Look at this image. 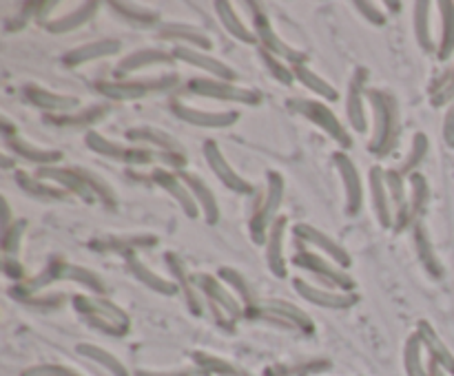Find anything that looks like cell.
Listing matches in <instances>:
<instances>
[{
  "label": "cell",
  "mask_w": 454,
  "mask_h": 376,
  "mask_svg": "<svg viewBox=\"0 0 454 376\" xmlns=\"http://www.w3.org/2000/svg\"><path fill=\"white\" fill-rule=\"evenodd\" d=\"M63 281L78 283V286L87 288L89 295L103 296L104 292H107V283L103 281V277H100L98 272L85 268V265L72 264V261L63 259V257H51L41 272L32 274V277H27L25 281L12 286L10 295L14 296V299L25 301V303H27V301L41 296L42 290H47V288L54 286V283H63Z\"/></svg>",
  "instance_id": "cell-1"
},
{
  "label": "cell",
  "mask_w": 454,
  "mask_h": 376,
  "mask_svg": "<svg viewBox=\"0 0 454 376\" xmlns=\"http://www.w3.org/2000/svg\"><path fill=\"white\" fill-rule=\"evenodd\" d=\"M36 177L50 181V184L60 186L65 193L76 195L87 203H103L109 211H116L118 197L112 186L96 175L94 171H87L81 166H42L36 171Z\"/></svg>",
  "instance_id": "cell-2"
},
{
  "label": "cell",
  "mask_w": 454,
  "mask_h": 376,
  "mask_svg": "<svg viewBox=\"0 0 454 376\" xmlns=\"http://www.w3.org/2000/svg\"><path fill=\"white\" fill-rule=\"evenodd\" d=\"M366 100L373 106L374 119V131L373 140L368 142V150L374 157H386L396 149V142H399V106H396L395 96L381 91V88H368Z\"/></svg>",
  "instance_id": "cell-3"
},
{
  "label": "cell",
  "mask_w": 454,
  "mask_h": 376,
  "mask_svg": "<svg viewBox=\"0 0 454 376\" xmlns=\"http://www.w3.org/2000/svg\"><path fill=\"white\" fill-rule=\"evenodd\" d=\"M72 305L91 327L107 332L112 336H122L129 332L131 318L120 305L113 303L107 296L98 295H73Z\"/></svg>",
  "instance_id": "cell-4"
},
{
  "label": "cell",
  "mask_w": 454,
  "mask_h": 376,
  "mask_svg": "<svg viewBox=\"0 0 454 376\" xmlns=\"http://www.w3.org/2000/svg\"><path fill=\"white\" fill-rule=\"evenodd\" d=\"M180 84L178 73H165L160 78H125V80H98L94 84L96 93L113 102H135L147 96L173 91Z\"/></svg>",
  "instance_id": "cell-5"
},
{
  "label": "cell",
  "mask_w": 454,
  "mask_h": 376,
  "mask_svg": "<svg viewBox=\"0 0 454 376\" xmlns=\"http://www.w3.org/2000/svg\"><path fill=\"white\" fill-rule=\"evenodd\" d=\"M284 190H286L284 177H281L277 171H268L264 197L262 202L255 206L253 217H250L249 221L250 239H253L258 246H264V243H266L268 233H271L273 224H275V219L280 217V206L281 202H284Z\"/></svg>",
  "instance_id": "cell-6"
},
{
  "label": "cell",
  "mask_w": 454,
  "mask_h": 376,
  "mask_svg": "<svg viewBox=\"0 0 454 376\" xmlns=\"http://www.w3.org/2000/svg\"><path fill=\"white\" fill-rule=\"evenodd\" d=\"M286 109L290 113L299 115V118L308 119L311 124H315L317 128L326 133L333 142H337V146H342L343 150L352 149V137L348 133V128L343 127L342 119L335 115V111H330L324 102L308 100V97H290L286 102Z\"/></svg>",
  "instance_id": "cell-7"
},
{
  "label": "cell",
  "mask_w": 454,
  "mask_h": 376,
  "mask_svg": "<svg viewBox=\"0 0 454 376\" xmlns=\"http://www.w3.org/2000/svg\"><path fill=\"white\" fill-rule=\"evenodd\" d=\"M246 9H250V18H253V27H250V29H253L255 35H258L259 49H266L268 53L281 58V60L289 62L290 66L306 65V60H308L306 53L299 51L297 47H293V44L286 42V40L281 38L275 29H273L271 18H268V13L264 12V4L246 3Z\"/></svg>",
  "instance_id": "cell-8"
},
{
  "label": "cell",
  "mask_w": 454,
  "mask_h": 376,
  "mask_svg": "<svg viewBox=\"0 0 454 376\" xmlns=\"http://www.w3.org/2000/svg\"><path fill=\"white\" fill-rule=\"evenodd\" d=\"M196 286L200 290L202 299L211 305L218 321H237L244 317V303L228 290L227 283L218 277V274L209 272H196Z\"/></svg>",
  "instance_id": "cell-9"
},
{
  "label": "cell",
  "mask_w": 454,
  "mask_h": 376,
  "mask_svg": "<svg viewBox=\"0 0 454 376\" xmlns=\"http://www.w3.org/2000/svg\"><path fill=\"white\" fill-rule=\"evenodd\" d=\"M85 144L87 149L94 150L96 155H103V157L113 159V162L127 164V166H151L158 157L156 150L144 149V146L138 144L125 146L120 144V142L109 140L103 133L94 131V128L85 133Z\"/></svg>",
  "instance_id": "cell-10"
},
{
  "label": "cell",
  "mask_w": 454,
  "mask_h": 376,
  "mask_svg": "<svg viewBox=\"0 0 454 376\" xmlns=\"http://www.w3.org/2000/svg\"><path fill=\"white\" fill-rule=\"evenodd\" d=\"M189 93L200 97H211L218 102H235V104H249L259 106L264 96L258 88L237 87L235 82H227V80L218 78H191L187 82Z\"/></svg>",
  "instance_id": "cell-11"
},
{
  "label": "cell",
  "mask_w": 454,
  "mask_h": 376,
  "mask_svg": "<svg viewBox=\"0 0 454 376\" xmlns=\"http://www.w3.org/2000/svg\"><path fill=\"white\" fill-rule=\"evenodd\" d=\"M244 317L266 318V321H275L280 326L297 327V330L306 332V334L315 332L312 318L302 308H297V305L284 299H259L253 308L244 310Z\"/></svg>",
  "instance_id": "cell-12"
},
{
  "label": "cell",
  "mask_w": 454,
  "mask_h": 376,
  "mask_svg": "<svg viewBox=\"0 0 454 376\" xmlns=\"http://www.w3.org/2000/svg\"><path fill=\"white\" fill-rule=\"evenodd\" d=\"M125 137L131 144L153 146L160 153V162H165L171 168H178V173L184 171V164H187L184 149L171 133L156 127H131L125 131Z\"/></svg>",
  "instance_id": "cell-13"
},
{
  "label": "cell",
  "mask_w": 454,
  "mask_h": 376,
  "mask_svg": "<svg viewBox=\"0 0 454 376\" xmlns=\"http://www.w3.org/2000/svg\"><path fill=\"white\" fill-rule=\"evenodd\" d=\"M290 261H293V265H297V268H302V270H306V272L319 277L321 281L330 288V290L355 292V288H357L355 279H352L346 270L339 268L337 264H333L328 257H321V255H317V252H311V250H306V248H302V250L295 252L293 259Z\"/></svg>",
  "instance_id": "cell-14"
},
{
  "label": "cell",
  "mask_w": 454,
  "mask_h": 376,
  "mask_svg": "<svg viewBox=\"0 0 454 376\" xmlns=\"http://www.w3.org/2000/svg\"><path fill=\"white\" fill-rule=\"evenodd\" d=\"M160 243V237L151 233H138V234H103V237H94L87 242V248L94 252H103V255H122L135 257L138 252L153 250Z\"/></svg>",
  "instance_id": "cell-15"
},
{
  "label": "cell",
  "mask_w": 454,
  "mask_h": 376,
  "mask_svg": "<svg viewBox=\"0 0 454 376\" xmlns=\"http://www.w3.org/2000/svg\"><path fill=\"white\" fill-rule=\"evenodd\" d=\"M202 153H204L206 166L213 171V175L218 177V180L222 181V186H227L231 193H237V195L253 193V184H250L249 180H244V177H242L240 173H237L235 168L228 164V159L224 157V153H222V149H219L218 142L204 140V144H202Z\"/></svg>",
  "instance_id": "cell-16"
},
{
  "label": "cell",
  "mask_w": 454,
  "mask_h": 376,
  "mask_svg": "<svg viewBox=\"0 0 454 376\" xmlns=\"http://www.w3.org/2000/svg\"><path fill=\"white\" fill-rule=\"evenodd\" d=\"M293 234L297 237V242H304L306 246L319 250L321 255L328 257V259L333 261V264H337L339 268H343V270L350 268L352 259H350V255H348L346 248H343L339 242H335V239L330 237V234H326L324 230L315 228V226H311V224H302V221H299V224L293 226Z\"/></svg>",
  "instance_id": "cell-17"
},
{
  "label": "cell",
  "mask_w": 454,
  "mask_h": 376,
  "mask_svg": "<svg viewBox=\"0 0 454 376\" xmlns=\"http://www.w3.org/2000/svg\"><path fill=\"white\" fill-rule=\"evenodd\" d=\"M293 288L304 301L312 305H319V308L328 310H348L352 305H357L359 295L357 292H342V290H330V288H319L315 283L306 281V279H293Z\"/></svg>",
  "instance_id": "cell-18"
},
{
  "label": "cell",
  "mask_w": 454,
  "mask_h": 376,
  "mask_svg": "<svg viewBox=\"0 0 454 376\" xmlns=\"http://www.w3.org/2000/svg\"><path fill=\"white\" fill-rule=\"evenodd\" d=\"M169 111L182 122L193 124V127L200 128H228L240 119V113L237 111H204L196 109L191 104H184L180 100L169 102Z\"/></svg>",
  "instance_id": "cell-19"
},
{
  "label": "cell",
  "mask_w": 454,
  "mask_h": 376,
  "mask_svg": "<svg viewBox=\"0 0 454 376\" xmlns=\"http://www.w3.org/2000/svg\"><path fill=\"white\" fill-rule=\"evenodd\" d=\"M333 162L337 166L339 177H342L343 193H346V215L357 217L364 208V184H361V175L357 171V164L352 162L350 155L337 150L333 155Z\"/></svg>",
  "instance_id": "cell-20"
},
{
  "label": "cell",
  "mask_w": 454,
  "mask_h": 376,
  "mask_svg": "<svg viewBox=\"0 0 454 376\" xmlns=\"http://www.w3.org/2000/svg\"><path fill=\"white\" fill-rule=\"evenodd\" d=\"M366 91H368V69L359 66L348 84L346 118L352 131L364 135L368 133V115H366Z\"/></svg>",
  "instance_id": "cell-21"
},
{
  "label": "cell",
  "mask_w": 454,
  "mask_h": 376,
  "mask_svg": "<svg viewBox=\"0 0 454 376\" xmlns=\"http://www.w3.org/2000/svg\"><path fill=\"white\" fill-rule=\"evenodd\" d=\"M151 181L178 202V206L182 208V212L189 219H197L200 217V206H197L196 197L191 195L189 186L182 181L180 173L169 171L165 166H156L151 171Z\"/></svg>",
  "instance_id": "cell-22"
},
{
  "label": "cell",
  "mask_w": 454,
  "mask_h": 376,
  "mask_svg": "<svg viewBox=\"0 0 454 376\" xmlns=\"http://www.w3.org/2000/svg\"><path fill=\"white\" fill-rule=\"evenodd\" d=\"M20 96H23V100L27 104L36 106V109L45 111L50 115H67L78 111V106H81V100L76 96H65V93L50 91V88L38 87V84H25Z\"/></svg>",
  "instance_id": "cell-23"
},
{
  "label": "cell",
  "mask_w": 454,
  "mask_h": 376,
  "mask_svg": "<svg viewBox=\"0 0 454 376\" xmlns=\"http://www.w3.org/2000/svg\"><path fill=\"white\" fill-rule=\"evenodd\" d=\"M171 53H173L175 60H180V62H184V65L196 66V69L204 71V73L209 75V78L227 80V82H235V80H237L235 69H233L231 65H227V62L218 60V58H213V56H211V53L200 51V49H193V47H184V44H178V47H175Z\"/></svg>",
  "instance_id": "cell-24"
},
{
  "label": "cell",
  "mask_w": 454,
  "mask_h": 376,
  "mask_svg": "<svg viewBox=\"0 0 454 376\" xmlns=\"http://www.w3.org/2000/svg\"><path fill=\"white\" fill-rule=\"evenodd\" d=\"M386 168L381 166H370L368 171V193H370V206H373L374 215L381 228H395V211H392V199L388 193Z\"/></svg>",
  "instance_id": "cell-25"
},
{
  "label": "cell",
  "mask_w": 454,
  "mask_h": 376,
  "mask_svg": "<svg viewBox=\"0 0 454 376\" xmlns=\"http://www.w3.org/2000/svg\"><path fill=\"white\" fill-rule=\"evenodd\" d=\"M165 264H166V268H169V272L175 277V283H178V288H180V295H184V301H187V305L191 308V312L200 317L202 305L204 303H202V295L196 286V274L189 272V268H187V264L182 261V257L173 250L165 252Z\"/></svg>",
  "instance_id": "cell-26"
},
{
  "label": "cell",
  "mask_w": 454,
  "mask_h": 376,
  "mask_svg": "<svg viewBox=\"0 0 454 376\" xmlns=\"http://www.w3.org/2000/svg\"><path fill=\"white\" fill-rule=\"evenodd\" d=\"M120 51H122V40L118 38L94 40V42H85L69 49V51L63 56V65L69 66V69H73V66H82L87 65V62L118 56Z\"/></svg>",
  "instance_id": "cell-27"
},
{
  "label": "cell",
  "mask_w": 454,
  "mask_h": 376,
  "mask_svg": "<svg viewBox=\"0 0 454 376\" xmlns=\"http://www.w3.org/2000/svg\"><path fill=\"white\" fill-rule=\"evenodd\" d=\"M286 226H289L286 215L277 217L275 224H273V228H271V233H268L266 252H264V259H266L268 270H271L277 279L289 277V261H286V255H284Z\"/></svg>",
  "instance_id": "cell-28"
},
{
  "label": "cell",
  "mask_w": 454,
  "mask_h": 376,
  "mask_svg": "<svg viewBox=\"0 0 454 376\" xmlns=\"http://www.w3.org/2000/svg\"><path fill=\"white\" fill-rule=\"evenodd\" d=\"M158 38L184 44V47L200 49V51H209L213 47V40L204 31H200L193 25H187V22H162L158 27Z\"/></svg>",
  "instance_id": "cell-29"
},
{
  "label": "cell",
  "mask_w": 454,
  "mask_h": 376,
  "mask_svg": "<svg viewBox=\"0 0 454 376\" xmlns=\"http://www.w3.org/2000/svg\"><path fill=\"white\" fill-rule=\"evenodd\" d=\"M173 53L165 51V49H156V47H147V49H138V51L129 53V56L122 58L116 66V75H131L138 73L142 69H151V66L158 65H173Z\"/></svg>",
  "instance_id": "cell-30"
},
{
  "label": "cell",
  "mask_w": 454,
  "mask_h": 376,
  "mask_svg": "<svg viewBox=\"0 0 454 376\" xmlns=\"http://www.w3.org/2000/svg\"><path fill=\"white\" fill-rule=\"evenodd\" d=\"M180 177H182L184 184L189 186L191 195L196 197L197 206H200V212L204 215V221L209 226H215L219 221V206H218V197H215L213 188L202 180L200 175L189 171H180Z\"/></svg>",
  "instance_id": "cell-31"
},
{
  "label": "cell",
  "mask_w": 454,
  "mask_h": 376,
  "mask_svg": "<svg viewBox=\"0 0 454 376\" xmlns=\"http://www.w3.org/2000/svg\"><path fill=\"white\" fill-rule=\"evenodd\" d=\"M5 146L16 155V157L25 159L29 164H36L38 168L42 166H56L63 159V153L56 149H41V146L32 144V142L23 140L20 135L5 137Z\"/></svg>",
  "instance_id": "cell-32"
},
{
  "label": "cell",
  "mask_w": 454,
  "mask_h": 376,
  "mask_svg": "<svg viewBox=\"0 0 454 376\" xmlns=\"http://www.w3.org/2000/svg\"><path fill=\"white\" fill-rule=\"evenodd\" d=\"M127 270H129V272L134 274V277L138 279V281L142 283V286H147L151 292H158V295H162V296L180 295L178 283L171 281V279L160 277V274H158L156 270L149 268V265L144 264V261L140 259L138 255H135V257H127Z\"/></svg>",
  "instance_id": "cell-33"
},
{
  "label": "cell",
  "mask_w": 454,
  "mask_h": 376,
  "mask_svg": "<svg viewBox=\"0 0 454 376\" xmlns=\"http://www.w3.org/2000/svg\"><path fill=\"white\" fill-rule=\"evenodd\" d=\"M213 9L219 25L224 27V31H227L231 38H235L237 42L242 44H258V35H255V31L244 25V20L237 16L235 7H233L231 3H227V0H218V3H213Z\"/></svg>",
  "instance_id": "cell-34"
},
{
  "label": "cell",
  "mask_w": 454,
  "mask_h": 376,
  "mask_svg": "<svg viewBox=\"0 0 454 376\" xmlns=\"http://www.w3.org/2000/svg\"><path fill=\"white\" fill-rule=\"evenodd\" d=\"M98 9H100V3H96V0H91V3H82L81 7H76L73 12L63 13V16L45 22V29L50 31V34H69V31H76L81 29V27L89 25V22L96 18V13H98Z\"/></svg>",
  "instance_id": "cell-35"
},
{
  "label": "cell",
  "mask_w": 454,
  "mask_h": 376,
  "mask_svg": "<svg viewBox=\"0 0 454 376\" xmlns=\"http://www.w3.org/2000/svg\"><path fill=\"white\" fill-rule=\"evenodd\" d=\"M14 180L19 188H23V193H27L29 197H36L38 202H58V199H65L69 195L60 186L50 184V181L41 180L36 175H29L25 171H16Z\"/></svg>",
  "instance_id": "cell-36"
},
{
  "label": "cell",
  "mask_w": 454,
  "mask_h": 376,
  "mask_svg": "<svg viewBox=\"0 0 454 376\" xmlns=\"http://www.w3.org/2000/svg\"><path fill=\"white\" fill-rule=\"evenodd\" d=\"M412 242L419 261H421V265L426 268V272H430L435 279L443 277V265H441L439 257H436L435 252V246H432L430 242V234H427V228L421 221L412 226Z\"/></svg>",
  "instance_id": "cell-37"
},
{
  "label": "cell",
  "mask_w": 454,
  "mask_h": 376,
  "mask_svg": "<svg viewBox=\"0 0 454 376\" xmlns=\"http://www.w3.org/2000/svg\"><path fill=\"white\" fill-rule=\"evenodd\" d=\"M109 111H112L109 109V104H94V106H89V109L73 111V113H67V115H50V118H47V122L54 124V127H63V128H89L91 124H96V122H100L103 118H107Z\"/></svg>",
  "instance_id": "cell-38"
},
{
  "label": "cell",
  "mask_w": 454,
  "mask_h": 376,
  "mask_svg": "<svg viewBox=\"0 0 454 376\" xmlns=\"http://www.w3.org/2000/svg\"><path fill=\"white\" fill-rule=\"evenodd\" d=\"M109 9H112L113 13H116L120 20H125L127 25L131 27H160V16H158V12H153V9H147L142 7V4H135V3H118V0H112L109 3Z\"/></svg>",
  "instance_id": "cell-39"
},
{
  "label": "cell",
  "mask_w": 454,
  "mask_h": 376,
  "mask_svg": "<svg viewBox=\"0 0 454 376\" xmlns=\"http://www.w3.org/2000/svg\"><path fill=\"white\" fill-rule=\"evenodd\" d=\"M293 73H295V80L302 82V87H306L311 93H315L319 100H328V102L339 100L337 88H335L328 80L321 78L317 71H312L308 65H295Z\"/></svg>",
  "instance_id": "cell-40"
},
{
  "label": "cell",
  "mask_w": 454,
  "mask_h": 376,
  "mask_svg": "<svg viewBox=\"0 0 454 376\" xmlns=\"http://www.w3.org/2000/svg\"><path fill=\"white\" fill-rule=\"evenodd\" d=\"M218 277L222 279V281L228 286V290H231L233 295H235L237 299L244 303V308H253V305L259 301L258 296H255L253 288H250L249 277H244V274H242L237 268H231V265H222V268L218 270Z\"/></svg>",
  "instance_id": "cell-41"
},
{
  "label": "cell",
  "mask_w": 454,
  "mask_h": 376,
  "mask_svg": "<svg viewBox=\"0 0 454 376\" xmlns=\"http://www.w3.org/2000/svg\"><path fill=\"white\" fill-rule=\"evenodd\" d=\"M430 7L432 4L427 0H419L412 4V25H414V38H417L419 47L426 53L435 51V40H432L430 31Z\"/></svg>",
  "instance_id": "cell-42"
},
{
  "label": "cell",
  "mask_w": 454,
  "mask_h": 376,
  "mask_svg": "<svg viewBox=\"0 0 454 376\" xmlns=\"http://www.w3.org/2000/svg\"><path fill=\"white\" fill-rule=\"evenodd\" d=\"M408 184H410V221L419 224V217L426 212L427 202H430V186H427V180L421 175V173H412L408 177Z\"/></svg>",
  "instance_id": "cell-43"
},
{
  "label": "cell",
  "mask_w": 454,
  "mask_h": 376,
  "mask_svg": "<svg viewBox=\"0 0 454 376\" xmlns=\"http://www.w3.org/2000/svg\"><path fill=\"white\" fill-rule=\"evenodd\" d=\"M441 9V42L436 47L439 60H448L454 53V3H439Z\"/></svg>",
  "instance_id": "cell-44"
},
{
  "label": "cell",
  "mask_w": 454,
  "mask_h": 376,
  "mask_svg": "<svg viewBox=\"0 0 454 376\" xmlns=\"http://www.w3.org/2000/svg\"><path fill=\"white\" fill-rule=\"evenodd\" d=\"M56 7H58V3H56V0L54 3H25L23 7H20V12L16 13L12 20H7V25H5L7 31H20L29 20H34V18H36V20H41V18H45L47 13Z\"/></svg>",
  "instance_id": "cell-45"
},
{
  "label": "cell",
  "mask_w": 454,
  "mask_h": 376,
  "mask_svg": "<svg viewBox=\"0 0 454 376\" xmlns=\"http://www.w3.org/2000/svg\"><path fill=\"white\" fill-rule=\"evenodd\" d=\"M427 149H430V140H427L426 133H421V131L414 133L412 146H410V153H408V157L404 159V164H401L399 171L404 173L405 177H410L412 173H417V168L421 166V162L426 159Z\"/></svg>",
  "instance_id": "cell-46"
},
{
  "label": "cell",
  "mask_w": 454,
  "mask_h": 376,
  "mask_svg": "<svg viewBox=\"0 0 454 376\" xmlns=\"http://www.w3.org/2000/svg\"><path fill=\"white\" fill-rule=\"evenodd\" d=\"M419 339H421V343H426V348H430V352L435 354L436 358H439V361H443V365L445 367H454V358L450 357V352L448 349H445V345H443V341L439 339V336H436V332L432 330V326L427 321H419Z\"/></svg>",
  "instance_id": "cell-47"
},
{
  "label": "cell",
  "mask_w": 454,
  "mask_h": 376,
  "mask_svg": "<svg viewBox=\"0 0 454 376\" xmlns=\"http://www.w3.org/2000/svg\"><path fill=\"white\" fill-rule=\"evenodd\" d=\"M27 219H16L10 228L3 230V239H0V248H3V255L5 259H16L20 250V242L25 237V230H27Z\"/></svg>",
  "instance_id": "cell-48"
},
{
  "label": "cell",
  "mask_w": 454,
  "mask_h": 376,
  "mask_svg": "<svg viewBox=\"0 0 454 376\" xmlns=\"http://www.w3.org/2000/svg\"><path fill=\"white\" fill-rule=\"evenodd\" d=\"M258 51H259V58H262L264 66H266V71L277 80V82L284 84V87H290V84L295 82L293 66H289V62H284L281 58L273 56V53H268L266 49L258 47Z\"/></svg>",
  "instance_id": "cell-49"
},
{
  "label": "cell",
  "mask_w": 454,
  "mask_h": 376,
  "mask_svg": "<svg viewBox=\"0 0 454 376\" xmlns=\"http://www.w3.org/2000/svg\"><path fill=\"white\" fill-rule=\"evenodd\" d=\"M78 352L85 354V357H89V358H94V361L103 363V365L109 367V370H112L116 376H127L125 367L118 363V358L112 357L109 352H104V349L98 348V345H81V348H78Z\"/></svg>",
  "instance_id": "cell-50"
},
{
  "label": "cell",
  "mask_w": 454,
  "mask_h": 376,
  "mask_svg": "<svg viewBox=\"0 0 454 376\" xmlns=\"http://www.w3.org/2000/svg\"><path fill=\"white\" fill-rule=\"evenodd\" d=\"M419 349H421V339L419 334H412L405 343V367H408L410 376H423L421 365H419Z\"/></svg>",
  "instance_id": "cell-51"
},
{
  "label": "cell",
  "mask_w": 454,
  "mask_h": 376,
  "mask_svg": "<svg viewBox=\"0 0 454 376\" xmlns=\"http://www.w3.org/2000/svg\"><path fill=\"white\" fill-rule=\"evenodd\" d=\"M352 7H355L357 12H359L361 16H364L366 20L370 22V25H374V27H383V25H386V13L379 12V7L374 3H366V0H355V3H352Z\"/></svg>",
  "instance_id": "cell-52"
},
{
  "label": "cell",
  "mask_w": 454,
  "mask_h": 376,
  "mask_svg": "<svg viewBox=\"0 0 454 376\" xmlns=\"http://www.w3.org/2000/svg\"><path fill=\"white\" fill-rule=\"evenodd\" d=\"M452 100H454V69L450 71L448 78L435 88V93H432V104L443 106L445 102H452Z\"/></svg>",
  "instance_id": "cell-53"
},
{
  "label": "cell",
  "mask_w": 454,
  "mask_h": 376,
  "mask_svg": "<svg viewBox=\"0 0 454 376\" xmlns=\"http://www.w3.org/2000/svg\"><path fill=\"white\" fill-rule=\"evenodd\" d=\"M3 270H5V274L10 279H14V281H25V272H23V265L19 264V259H5V265H3Z\"/></svg>",
  "instance_id": "cell-54"
},
{
  "label": "cell",
  "mask_w": 454,
  "mask_h": 376,
  "mask_svg": "<svg viewBox=\"0 0 454 376\" xmlns=\"http://www.w3.org/2000/svg\"><path fill=\"white\" fill-rule=\"evenodd\" d=\"M443 140L448 142L450 146H454V104L450 106L448 113H445V119H443Z\"/></svg>",
  "instance_id": "cell-55"
},
{
  "label": "cell",
  "mask_w": 454,
  "mask_h": 376,
  "mask_svg": "<svg viewBox=\"0 0 454 376\" xmlns=\"http://www.w3.org/2000/svg\"><path fill=\"white\" fill-rule=\"evenodd\" d=\"M0 208H3V230H5L10 228L16 219H12V211H10V202H7V197L0 199Z\"/></svg>",
  "instance_id": "cell-56"
},
{
  "label": "cell",
  "mask_w": 454,
  "mask_h": 376,
  "mask_svg": "<svg viewBox=\"0 0 454 376\" xmlns=\"http://www.w3.org/2000/svg\"><path fill=\"white\" fill-rule=\"evenodd\" d=\"M12 166H14V162H12L7 155H3V159H0V168H3V171H7V168H12Z\"/></svg>",
  "instance_id": "cell-57"
},
{
  "label": "cell",
  "mask_w": 454,
  "mask_h": 376,
  "mask_svg": "<svg viewBox=\"0 0 454 376\" xmlns=\"http://www.w3.org/2000/svg\"><path fill=\"white\" fill-rule=\"evenodd\" d=\"M386 7L388 9H395V13H399V9H404V3H390V0H388Z\"/></svg>",
  "instance_id": "cell-58"
}]
</instances>
